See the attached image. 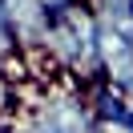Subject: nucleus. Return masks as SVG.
I'll use <instances>...</instances> for the list:
<instances>
[{"label": "nucleus", "instance_id": "3", "mask_svg": "<svg viewBox=\"0 0 133 133\" xmlns=\"http://www.w3.org/2000/svg\"><path fill=\"white\" fill-rule=\"evenodd\" d=\"M41 4H44V12H49V16H61V12H69V8H77L81 0H41Z\"/></svg>", "mask_w": 133, "mask_h": 133}, {"label": "nucleus", "instance_id": "1", "mask_svg": "<svg viewBox=\"0 0 133 133\" xmlns=\"http://www.w3.org/2000/svg\"><path fill=\"white\" fill-rule=\"evenodd\" d=\"M93 113V129H133V97L109 85L105 77H93L81 85Z\"/></svg>", "mask_w": 133, "mask_h": 133}, {"label": "nucleus", "instance_id": "2", "mask_svg": "<svg viewBox=\"0 0 133 133\" xmlns=\"http://www.w3.org/2000/svg\"><path fill=\"white\" fill-rule=\"evenodd\" d=\"M12 20V36H16V49L20 52H41V41L49 32V12H44L41 0H4Z\"/></svg>", "mask_w": 133, "mask_h": 133}]
</instances>
